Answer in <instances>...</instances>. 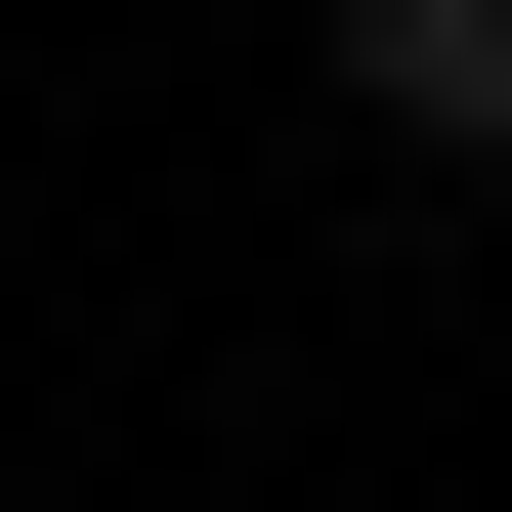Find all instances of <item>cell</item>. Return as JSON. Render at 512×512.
<instances>
[{"label": "cell", "instance_id": "1", "mask_svg": "<svg viewBox=\"0 0 512 512\" xmlns=\"http://www.w3.org/2000/svg\"><path fill=\"white\" fill-rule=\"evenodd\" d=\"M342 86H384V171H512V0H342Z\"/></svg>", "mask_w": 512, "mask_h": 512}]
</instances>
